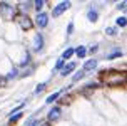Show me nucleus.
<instances>
[{"label": "nucleus", "instance_id": "19", "mask_svg": "<svg viewBox=\"0 0 127 126\" xmlns=\"http://www.w3.org/2000/svg\"><path fill=\"white\" fill-rule=\"evenodd\" d=\"M119 56H122V52L121 50H117V52H112V54H109V56H105V59H115V57H119Z\"/></svg>", "mask_w": 127, "mask_h": 126}, {"label": "nucleus", "instance_id": "20", "mask_svg": "<svg viewBox=\"0 0 127 126\" xmlns=\"http://www.w3.org/2000/svg\"><path fill=\"white\" fill-rule=\"evenodd\" d=\"M62 67H64V61H62V59H59L57 62H55V69H54V71H60Z\"/></svg>", "mask_w": 127, "mask_h": 126}, {"label": "nucleus", "instance_id": "14", "mask_svg": "<svg viewBox=\"0 0 127 126\" xmlns=\"http://www.w3.org/2000/svg\"><path fill=\"white\" fill-rule=\"evenodd\" d=\"M33 7H35V10H37V12H40V10H42V7H44V0H35Z\"/></svg>", "mask_w": 127, "mask_h": 126}, {"label": "nucleus", "instance_id": "9", "mask_svg": "<svg viewBox=\"0 0 127 126\" xmlns=\"http://www.w3.org/2000/svg\"><path fill=\"white\" fill-rule=\"evenodd\" d=\"M97 67V61L95 59H90V61H87V62L84 64V71H92Z\"/></svg>", "mask_w": 127, "mask_h": 126}, {"label": "nucleus", "instance_id": "8", "mask_svg": "<svg viewBox=\"0 0 127 126\" xmlns=\"http://www.w3.org/2000/svg\"><path fill=\"white\" fill-rule=\"evenodd\" d=\"M75 69V62H69V64H64V67H62V71H60V74L62 76H69V74H72V71Z\"/></svg>", "mask_w": 127, "mask_h": 126}, {"label": "nucleus", "instance_id": "17", "mask_svg": "<svg viewBox=\"0 0 127 126\" xmlns=\"http://www.w3.org/2000/svg\"><path fill=\"white\" fill-rule=\"evenodd\" d=\"M105 34H107V35H117V29H115V27H107V29H105Z\"/></svg>", "mask_w": 127, "mask_h": 126}, {"label": "nucleus", "instance_id": "12", "mask_svg": "<svg viewBox=\"0 0 127 126\" xmlns=\"http://www.w3.org/2000/svg\"><path fill=\"white\" fill-rule=\"evenodd\" d=\"M72 54H74V49H72V47H69V49H65V50H64V54H62V61H65V59H69V57H72Z\"/></svg>", "mask_w": 127, "mask_h": 126}, {"label": "nucleus", "instance_id": "5", "mask_svg": "<svg viewBox=\"0 0 127 126\" xmlns=\"http://www.w3.org/2000/svg\"><path fill=\"white\" fill-rule=\"evenodd\" d=\"M42 47H44V35H42V34H37V35L33 37V47H32V50H33V52H38Z\"/></svg>", "mask_w": 127, "mask_h": 126}, {"label": "nucleus", "instance_id": "25", "mask_svg": "<svg viewBox=\"0 0 127 126\" xmlns=\"http://www.w3.org/2000/svg\"><path fill=\"white\" fill-rule=\"evenodd\" d=\"M38 126H50V125H49V123H42V121H40V125H38Z\"/></svg>", "mask_w": 127, "mask_h": 126}, {"label": "nucleus", "instance_id": "2", "mask_svg": "<svg viewBox=\"0 0 127 126\" xmlns=\"http://www.w3.org/2000/svg\"><path fill=\"white\" fill-rule=\"evenodd\" d=\"M15 20H17V24H19V27L22 30H30L32 27H33V22L30 20V17L27 13H19L15 17Z\"/></svg>", "mask_w": 127, "mask_h": 126}, {"label": "nucleus", "instance_id": "18", "mask_svg": "<svg viewBox=\"0 0 127 126\" xmlns=\"http://www.w3.org/2000/svg\"><path fill=\"white\" fill-rule=\"evenodd\" d=\"M59 96H60V93H54L52 96H49V98H47V104H50V103H54V101L57 99Z\"/></svg>", "mask_w": 127, "mask_h": 126}, {"label": "nucleus", "instance_id": "23", "mask_svg": "<svg viewBox=\"0 0 127 126\" xmlns=\"http://www.w3.org/2000/svg\"><path fill=\"white\" fill-rule=\"evenodd\" d=\"M44 89H45V84H38L37 89H35V94H38V93H40V91H44Z\"/></svg>", "mask_w": 127, "mask_h": 126}, {"label": "nucleus", "instance_id": "3", "mask_svg": "<svg viewBox=\"0 0 127 126\" xmlns=\"http://www.w3.org/2000/svg\"><path fill=\"white\" fill-rule=\"evenodd\" d=\"M0 15L7 20L13 19V15H15V7L10 5V3H7V2H2V3H0Z\"/></svg>", "mask_w": 127, "mask_h": 126}, {"label": "nucleus", "instance_id": "13", "mask_svg": "<svg viewBox=\"0 0 127 126\" xmlns=\"http://www.w3.org/2000/svg\"><path fill=\"white\" fill-rule=\"evenodd\" d=\"M84 77V71H77L75 74H74V77H72V82H77L79 79H82Z\"/></svg>", "mask_w": 127, "mask_h": 126}, {"label": "nucleus", "instance_id": "7", "mask_svg": "<svg viewBox=\"0 0 127 126\" xmlns=\"http://www.w3.org/2000/svg\"><path fill=\"white\" fill-rule=\"evenodd\" d=\"M60 114H62V111H60V108H52L50 111H49V121H57L59 118H60Z\"/></svg>", "mask_w": 127, "mask_h": 126}, {"label": "nucleus", "instance_id": "16", "mask_svg": "<svg viewBox=\"0 0 127 126\" xmlns=\"http://www.w3.org/2000/svg\"><path fill=\"white\" fill-rule=\"evenodd\" d=\"M30 7H32V3H25V2L19 3V8H20V10H24V12H25V10L29 12V8H30Z\"/></svg>", "mask_w": 127, "mask_h": 126}, {"label": "nucleus", "instance_id": "21", "mask_svg": "<svg viewBox=\"0 0 127 126\" xmlns=\"http://www.w3.org/2000/svg\"><path fill=\"white\" fill-rule=\"evenodd\" d=\"M20 118H22V114H20V113H17L15 116H10V123H15V121H19Z\"/></svg>", "mask_w": 127, "mask_h": 126}, {"label": "nucleus", "instance_id": "6", "mask_svg": "<svg viewBox=\"0 0 127 126\" xmlns=\"http://www.w3.org/2000/svg\"><path fill=\"white\" fill-rule=\"evenodd\" d=\"M47 24H49V15L44 12H38L37 13V25L40 29H44V27H47Z\"/></svg>", "mask_w": 127, "mask_h": 126}, {"label": "nucleus", "instance_id": "22", "mask_svg": "<svg viewBox=\"0 0 127 126\" xmlns=\"http://www.w3.org/2000/svg\"><path fill=\"white\" fill-rule=\"evenodd\" d=\"M38 125H40V121H37V120H30L27 123V126H38Z\"/></svg>", "mask_w": 127, "mask_h": 126}, {"label": "nucleus", "instance_id": "4", "mask_svg": "<svg viewBox=\"0 0 127 126\" xmlns=\"http://www.w3.org/2000/svg\"><path fill=\"white\" fill-rule=\"evenodd\" d=\"M70 8V2H60V3H57V5L54 7V17H59V15H62L65 10H69Z\"/></svg>", "mask_w": 127, "mask_h": 126}, {"label": "nucleus", "instance_id": "1", "mask_svg": "<svg viewBox=\"0 0 127 126\" xmlns=\"http://www.w3.org/2000/svg\"><path fill=\"white\" fill-rule=\"evenodd\" d=\"M104 76H105L107 84H119V82H124V79H126L124 72L121 74L119 71H109V72H104Z\"/></svg>", "mask_w": 127, "mask_h": 126}, {"label": "nucleus", "instance_id": "11", "mask_svg": "<svg viewBox=\"0 0 127 126\" xmlns=\"http://www.w3.org/2000/svg\"><path fill=\"white\" fill-rule=\"evenodd\" d=\"M87 19H89L90 22H97L99 15H97V12H95V10H89V13H87Z\"/></svg>", "mask_w": 127, "mask_h": 126}, {"label": "nucleus", "instance_id": "10", "mask_svg": "<svg viewBox=\"0 0 127 126\" xmlns=\"http://www.w3.org/2000/svg\"><path fill=\"white\" fill-rule=\"evenodd\" d=\"M74 52L77 54V57H80V59H84V57H85V54H87V49H85L84 45H80V47H77V49L74 50Z\"/></svg>", "mask_w": 127, "mask_h": 126}, {"label": "nucleus", "instance_id": "15", "mask_svg": "<svg viewBox=\"0 0 127 126\" xmlns=\"http://www.w3.org/2000/svg\"><path fill=\"white\" fill-rule=\"evenodd\" d=\"M117 25H119V27H126V25H127V19L124 17V15L117 19Z\"/></svg>", "mask_w": 127, "mask_h": 126}, {"label": "nucleus", "instance_id": "24", "mask_svg": "<svg viewBox=\"0 0 127 126\" xmlns=\"http://www.w3.org/2000/svg\"><path fill=\"white\" fill-rule=\"evenodd\" d=\"M72 30H74V24L70 22V24H69V27H67V35H70V34H72Z\"/></svg>", "mask_w": 127, "mask_h": 126}]
</instances>
